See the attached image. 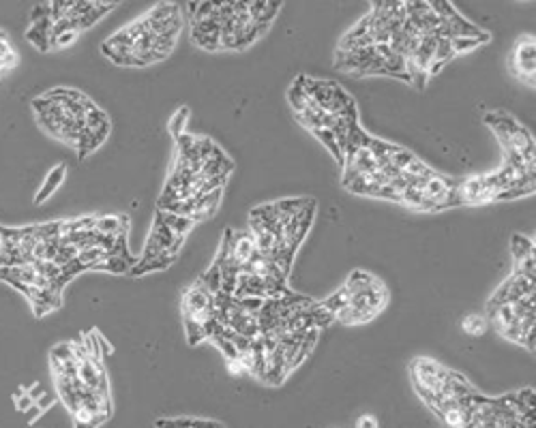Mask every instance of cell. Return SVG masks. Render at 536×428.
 <instances>
[{
	"label": "cell",
	"mask_w": 536,
	"mask_h": 428,
	"mask_svg": "<svg viewBox=\"0 0 536 428\" xmlns=\"http://www.w3.org/2000/svg\"><path fill=\"white\" fill-rule=\"evenodd\" d=\"M32 114L50 138L71 146L81 159L97 152L112 133L107 112L89 95L67 86L32 99Z\"/></svg>",
	"instance_id": "obj_1"
},
{
	"label": "cell",
	"mask_w": 536,
	"mask_h": 428,
	"mask_svg": "<svg viewBox=\"0 0 536 428\" xmlns=\"http://www.w3.org/2000/svg\"><path fill=\"white\" fill-rule=\"evenodd\" d=\"M185 28L181 5L159 3L101 43L103 56L116 67H150L166 60Z\"/></svg>",
	"instance_id": "obj_2"
},
{
	"label": "cell",
	"mask_w": 536,
	"mask_h": 428,
	"mask_svg": "<svg viewBox=\"0 0 536 428\" xmlns=\"http://www.w3.org/2000/svg\"><path fill=\"white\" fill-rule=\"evenodd\" d=\"M232 171L234 161L211 138H195L187 133L178 135L176 159L159 195L157 210H163L174 201L223 191Z\"/></svg>",
	"instance_id": "obj_3"
},
{
	"label": "cell",
	"mask_w": 536,
	"mask_h": 428,
	"mask_svg": "<svg viewBox=\"0 0 536 428\" xmlns=\"http://www.w3.org/2000/svg\"><path fill=\"white\" fill-rule=\"evenodd\" d=\"M0 281L18 289L37 317L54 313L63 307V289L71 281L65 268L52 262H37L26 266L0 268Z\"/></svg>",
	"instance_id": "obj_4"
},
{
	"label": "cell",
	"mask_w": 536,
	"mask_h": 428,
	"mask_svg": "<svg viewBox=\"0 0 536 428\" xmlns=\"http://www.w3.org/2000/svg\"><path fill=\"white\" fill-rule=\"evenodd\" d=\"M50 18V50H63L79 32L95 26L116 9V3H46Z\"/></svg>",
	"instance_id": "obj_5"
},
{
	"label": "cell",
	"mask_w": 536,
	"mask_h": 428,
	"mask_svg": "<svg viewBox=\"0 0 536 428\" xmlns=\"http://www.w3.org/2000/svg\"><path fill=\"white\" fill-rule=\"evenodd\" d=\"M185 236H178L168 223L163 219V214L157 210L155 212V221L150 227V234L146 238L144 250L140 255V260L136 262V266L129 270L131 276H142V274H150V272H163L168 270L181 253V248L185 246Z\"/></svg>",
	"instance_id": "obj_6"
},
{
	"label": "cell",
	"mask_w": 536,
	"mask_h": 428,
	"mask_svg": "<svg viewBox=\"0 0 536 428\" xmlns=\"http://www.w3.org/2000/svg\"><path fill=\"white\" fill-rule=\"evenodd\" d=\"M350 302L348 307L335 315V321H341L346 326H356V323H367L374 319L388 302V289L380 279H376L369 287L350 291Z\"/></svg>",
	"instance_id": "obj_7"
},
{
	"label": "cell",
	"mask_w": 536,
	"mask_h": 428,
	"mask_svg": "<svg viewBox=\"0 0 536 428\" xmlns=\"http://www.w3.org/2000/svg\"><path fill=\"white\" fill-rule=\"evenodd\" d=\"M485 122L498 135L504 150H515L523 156L525 163H534V140L525 126H521L513 116L506 112H489Z\"/></svg>",
	"instance_id": "obj_8"
},
{
	"label": "cell",
	"mask_w": 536,
	"mask_h": 428,
	"mask_svg": "<svg viewBox=\"0 0 536 428\" xmlns=\"http://www.w3.org/2000/svg\"><path fill=\"white\" fill-rule=\"evenodd\" d=\"M299 77H301V83L307 91L309 99L313 101V105H318L326 114L337 116V114H344L346 109H350L352 105H356V101L333 79H315V77H307V75H299Z\"/></svg>",
	"instance_id": "obj_9"
},
{
	"label": "cell",
	"mask_w": 536,
	"mask_h": 428,
	"mask_svg": "<svg viewBox=\"0 0 536 428\" xmlns=\"http://www.w3.org/2000/svg\"><path fill=\"white\" fill-rule=\"evenodd\" d=\"M534 69H536V46L534 36L525 34L517 41V46L513 48L511 54V73L523 81L525 86L534 88Z\"/></svg>",
	"instance_id": "obj_10"
},
{
	"label": "cell",
	"mask_w": 536,
	"mask_h": 428,
	"mask_svg": "<svg viewBox=\"0 0 536 428\" xmlns=\"http://www.w3.org/2000/svg\"><path fill=\"white\" fill-rule=\"evenodd\" d=\"M65 178H67V165L65 163H60V165H56V167H52L48 174H46V178H44V182H41V187H39V191L34 193V203L37 206H41V203H46L60 187H63V182H65Z\"/></svg>",
	"instance_id": "obj_11"
},
{
	"label": "cell",
	"mask_w": 536,
	"mask_h": 428,
	"mask_svg": "<svg viewBox=\"0 0 536 428\" xmlns=\"http://www.w3.org/2000/svg\"><path fill=\"white\" fill-rule=\"evenodd\" d=\"M18 62H20V56H18V50L13 46L11 36L5 30H0V77H3L7 71H11Z\"/></svg>",
	"instance_id": "obj_12"
},
{
	"label": "cell",
	"mask_w": 536,
	"mask_h": 428,
	"mask_svg": "<svg viewBox=\"0 0 536 428\" xmlns=\"http://www.w3.org/2000/svg\"><path fill=\"white\" fill-rule=\"evenodd\" d=\"M281 11V3H268V0H260V3H249V13L251 18L260 24L270 28V24L275 22L277 13Z\"/></svg>",
	"instance_id": "obj_13"
},
{
	"label": "cell",
	"mask_w": 536,
	"mask_h": 428,
	"mask_svg": "<svg viewBox=\"0 0 536 428\" xmlns=\"http://www.w3.org/2000/svg\"><path fill=\"white\" fill-rule=\"evenodd\" d=\"M309 133H313V135L326 146V150L335 156V161L339 163V167H344L346 156H344V150H341V146H339V142H337V138H335V133L331 131V128H328V126H315V128H311Z\"/></svg>",
	"instance_id": "obj_14"
},
{
	"label": "cell",
	"mask_w": 536,
	"mask_h": 428,
	"mask_svg": "<svg viewBox=\"0 0 536 428\" xmlns=\"http://www.w3.org/2000/svg\"><path fill=\"white\" fill-rule=\"evenodd\" d=\"M350 289L344 285V287H339L333 295H328L326 300H322L320 302V307L324 309V311H328V313H333V315H337V313H341L346 307H348V302H350Z\"/></svg>",
	"instance_id": "obj_15"
},
{
	"label": "cell",
	"mask_w": 536,
	"mask_h": 428,
	"mask_svg": "<svg viewBox=\"0 0 536 428\" xmlns=\"http://www.w3.org/2000/svg\"><path fill=\"white\" fill-rule=\"evenodd\" d=\"M287 99H290V105H292L294 114H301L303 109H307V107L311 105V99H309L307 91L303 88L301 77H296V81L292 83L290 93H287Z\"/></svg>",
	"instance_id": "obj_16"
},
{
	"label": "cell",
	"mask_w": 536,
	"mask_h": 428,
	"mask_svg": "<svg viewBox=\"0 0 536 428\" xmlns=\"http://www.w3.org/2000/svg\"><path fill=\"white\" fill-rule=\"evenodd\" d=\"M489 41V32H483L478 36H457V39H450L452 43V52L457 54H466V52H472L474 48H478L481 43H487Z\"/></svg>",
	"instance_id": "obj_17"
},
{
	"label": "cell",
	"mask_w": 536,
	"mask_h": 428,
	"mask_svg": "<svg viewBox=\"0 0 536 428\" xmlns=\"http://www.w3.org/2000/svg\"><path fill=\"white\" fill-rule=\"evenodd\" d=\"M462 328L464 332H468L470 336H481L485 334V330L489 328V321L485 315H478V313H470L462 319Z\"/></svg>",
	"instance_id": "obj_18"
},
{
	"label": "cell",
	"mask_w": 536,
	"mask_h": 428,
	"mask_svg": "<svg viewBox=\"0 0 536 428\" xmlns=\"http://www.w3.org/2000/svg\"><path fill=\"white\" fill-rule=\"evenodd\" d=\"M513 255H515V262L523 260L528 255H534V242L525 236H513Z\"/></svg>",
	"instance_id": "obj_19"
},
{
	"label": "cell",
	"mask_w": 536,
	"mask_h": 428,
	"mask_svg": "<svg viewBox=\"0 0 536 428\" xmlns=\"http://www.w3.org/2000/svg\"><path fill=\"white\" fill-rule=\"evenodd\" d=\"M189 116V109L187 107H181L174 116H172V120H170V133L174 135V140L178 138V135H183L185 133V118Z\"/></svg>",
	"instance_id": "obj_20"
},
{
	"label": "cell",
	"mask_w": 536,
	"mask_h": 428,
	"mask_svg": "<svg viewBox=\"0 0 536 428\" xmlns=\"http://www.w3.org/2000/svg\"><path fill=\"white\" fill-rule=\"evenodd\" d=\"M356 428H380V422H378L376 415L365 413V415H360V417L356 420Z\"/></svg>",
	"instance_id": "obj_21"
}]
</instances>
